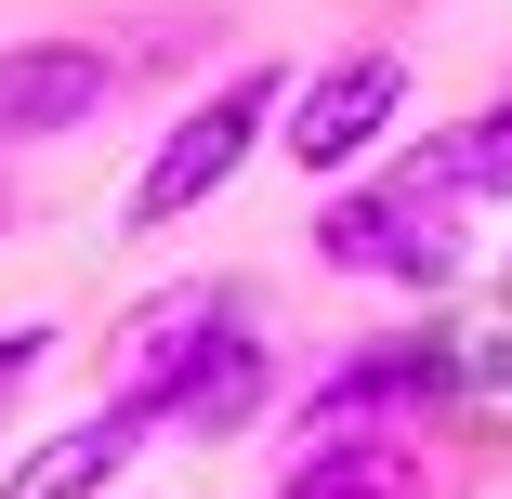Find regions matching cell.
<instances>
[{
	"label": "cell",
	"mask_w": 512,
	"mask_h": 499,
	"mask_svg": "<svg viewBox=\"0 0 512 499\" xmlns=\"http://www.w3.org/2000/svg\"><path fill=\"white\" fill-rule=\"evenodd\" d=\"M106 394H145V408L171 421V434H250L263 408H276V355H263V329L237 316V289H158V303H132V329H119V381Z\"/></svg>",
	"instance_id": "6da1fadb"
},
{
	"label": "cell",
	"mask_w": 512,
	"mask_h": 499,
	"mask_svg": "<svg viewBox=\"0 0 512 499\" xmlns=\"http://www.w3.org/2000/svg\"><path fill=\"white\" fill-rule=\"evenodd\" d=\"M460 197L421 171V158H381V171H342L316 197V263L329 276H368V289H447L460 276Z\"/></svg>",
	"instance_id": "7a4b0ae2"
},
{
	"label": "cell",
	"mask_w": 512,
	"mask_h": 499,
	"mask_svg": "<svg viewBox=\"0 0 512 499\" xmlns=\"http://www.w3.org/2000/svg\"><path fill=\"white\" fill-rule=\"evenodd\" d=\"M289 92H302V66H237V79H211V92H197V106L145 145V171H132V197H119V224L158 237V224H184V211H211V197L250 171V145L289 132Z\"/></svg>",
	"instance_id": "3957f363"
},
{
	"label": "cell",
	"mask_w": 512,
	"mask_h": 499,
	"mask_svg": "<svg viewBox=\"0 0 512 499\" xmlns=\"http://www.w3.org/2000/svg\"><path fill=\"white\" fill-rule=\"evenodd\" d=\"M394 119H407V53H394V40H355V53H329V66H302V92H289V158L316 171V184H342V171H368V158L394 145Z\"/></svg>",
	"instance_id": "277c9868"
},
{
	"label": "cell",
	"mask_w": 512,
	"mask_h": 499,
	"mask_svg": "<svg viewBox=\"0 0 512 499\" xmlns=\"http://www.w3.org/2000/svg\"><path fill=\"white\" fill-rule=\"evenodd\" d=\"M119 79H132V53L92 40V27H66V40H0V145H53V132H79V119H106Z\"/></svg>",
	"instance_id": "5b68a950"
},
{
	"label": "cell",
	"mask_w": 512,
	"mask_h": 499,
	"mask_svg": "<svg viewBox=\"0 0 512 499\" xmlns=\"http://www.w3.org/2000/svg\"><path fill=\"white\" fill-rule=\"evenodd\" d=\"M145 434H171V421L145 408V394H106L92 421H53L14 473H0V499H106V486L145 460Z\"/></svg>",
	"instance_id": "8992f818"
},
{
	"label": "cell",
	"mask_w": 512,
	"mask_h": 499,
	"mask_svg": "<svg viewBox=\"0 0 512 499\" xmlns=\"http://www.w3.org/2000/svg\"><path fill=\"white\" fill-rule=\"evenodd\" d=\"M276 499H434V460L407 421H355V434H302Z\"/></svg>",
	"instance_id": "52a82bcc"
},
{
	"label": "cell",
	"mask_w": 512,
	"mask_h": 499,
	"mask_svg": "<svg viewBox=\"0 0 512 499\" xmlns=\"http://www.w3.org/2000/svg\"><path fill=\"white\" fill-rule=\"evenodd\" d=\"M407 158H421L447 197H512V92H499V106H473L460 132H434V145H407Z\"/></svg>",
	"instance_id": "ba28073f"
},
{
	"label": "cell",
	"mask_w": 512,
	"mask_h": 499,
	"mask_svg": "<svg viewBox=\"0 0 512 499\" xmlns=\"http://www.w3.org/2000/svg\"><path fill=\"white\" fill-rule=\"evenodd\" d=\"M119 53L171 79V66H197V53H211V14H145V27H119Z\"/></svg>",
	"instance_id": "9c48e42d"
},
{
	"label": "cell",
	"mask_w": 512,
	"mask_h": 499,
	"mask_svg": "<svg viewBox=\"0 0 512 499\" xmlns=\"http://www.w3.org/2000/svg\"><path fill=\"white\" fill-rule=\"evenodd\" d=\"M53 368V329H0V421H14V394Z\"/></svg>",
	"instance_id": "30bf717a"
},
{
	"label": "cell",
	"mask_w": 512,
	"mask_h": 499,
	"mask_svg": "<svg viewBox=\"0 0 512 499\" xmlns=\"http://www.w3.org/2000/svg\"><path fill=\"white\" fill-rule=\"evenodd\" d=\"M499 316H512V263H499Z\"/></svg>",
	"instance_id": "8fae6325"
},
{
	"label": "cell",
	"mask_w": 512,
	"mask_h": 499,
	"mask_svg": "<svg viewBox=\"0 0 512 499\" xmlns=\"http://www.w3.org/2000/svg\"><path fill=\"white\" fill-rule=\"evenodd\" d=\"M0 224H14V197H0Z\"/></svg>",
	"instance_id": "7c38bea8"
}]
</instances>
